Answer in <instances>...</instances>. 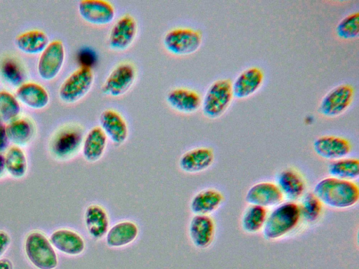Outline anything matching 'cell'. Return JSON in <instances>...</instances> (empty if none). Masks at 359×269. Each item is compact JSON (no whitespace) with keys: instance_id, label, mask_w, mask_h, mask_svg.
Here are the masks:
<instances>
[{"instance_id":"6da1fadb","label":"cell","mask_w":359,"mask_h":269,"mask_svg":"<svg viewBox=\"0 0 359 269\" xmlns=\"http://www.w3.org/2000/svg\"><path fill=\"white\" fill-rule=\"evenodd\" d=\"M313 193L323 205L334 209H347L359 200V188L353 181L326 177L315 186Z\"/></svg>"},{"instance_id":"7a4b0ae2","label":"cell","mask_w":359,"mask_h":269,"mask_svg":"<svg viewBox=\"0 0 359 269\" xmlns=\"http://www.w3.org/2000/svg\"><path fill=\"white\" fill-rule=\"evenodd\" d=\"M301 220L299 204L293 201L281 202L268 214L263 236L269 241L279 240L294 230Z\"/></svg>"},{"instance_id":"3957f363","label":"cell","mask_w":359,"mask_h":269,"mask_svg":"<svg viewBox=\"0 0 359 269\" xmlns=\"http://www.w3.org/2000/svg\"><path fill=\"white\" fill-rule=\"evenodd\" d=\"M24 251L29 262L36 269H55L58 265L56 250L41 230H34L26 235Z\"/></svg>"},{"instance_id":"277c9868","label":"cell","mask_w":359,"mask_h":269,"mask_svg":"<svg viewBox=\"0 0 359 269\" xmlns=\"http://www.w3.org/2000/svg\"><path fill=\"white\" fill-rule=\"evenodd\" d=\"M84 137V129L79 124L69 123L62 126L50 139L51 155L60 161L72 159L81 150Z\"/></svg>"},{"instance_id":"5b68a950","label":"cell","mask_w":359,"mask_h":269,"mask_svg":"<svg viewBox=\"0 0 359 269\" xmlns=\"http://www.w3.org/2000/svg\"><path fill=\"white\" fill-rule=\"evenodd\" d=\"M233 97L232 82L229 79L222 78L214 81L202 99L203 114L210 119L220 117L231 104Z\"/></svg>"},{"instance_id":"8992f818","label":"cell","mask_w":359,"mask_h":269,"mask_svg":"<svg viewBox=\"0 0 359 269\" xmlns=\"http://www.w3.org/2000/svg\"><path fill=\"white\" fill-rule=\"evenodd\" d=\"M94 72L88 65H81L72 72L61 83L58 95L66 104H74L82 99L94 82Z\"/></svg>"},{"instance_id":"52a82bcc","label":"cell","mask_w":359,"mask_h":269,"mask_svg":"<svg viewBox=\"0 0 359 269\" xmlns=\"http://www.w3.org/2000/svg\"><path fill=\"white\" fill-rule=\"evenodd\" d=\"M201 31L191 27H175L168 31L163 44L168 52L175 55H186L195 53L202 43Z\"/></svg>"},{"instance_id":"ba28073f","label":"cell","mask_w":359,"mask_h":269,"mask_svg":"<svg viewBox=\"0 0 359 269\" xmlns=\"http://www.w3.org/2000/svg\"><path fill=\"white\" fill-rule=\"evenodd\" d=\"M136 77L135 66L130 62H122L115 66L108 74L101 90L106 95L120 97L129 90Z\"/></svg>"},{"instance_id":"9c48e42d","label":"cell","mask_w":359,"mask_h":269,"mask_svg":"<svg viewBox=\"0 0 359 269\" xmlns=\"http://www.w3.org/2000/svg\"><path fill=\"white\" fill-rule=\"evenodd\" d=\"M65 59V49L60 40L50 41L41 53L37 64L39 76L45 81L54 79L61 71Z\"/></svg>"},{"instance_id":"30bf717a","label":"cell","mask_w":359,"mask_h":269,"mask_svg":"<svg viewBox=\"0 0 359 269\" xmlns=\"http://www.w3.org/2000/svg\"><path fill=\"white\" fill-rule=\"evenodd\" d=\"M353 97V87L348 83L340 84L323 97L319 105V111L322 115L327 117L337 116L348 108Z\"/></svg>"},{"instance_id":"8fae6325","label":"cell","mask_w":359,"mask_h":269,"mask_svg":"<svg viewBox=\"0 0 359 269\" xmlns=\"http://www.w3.org/2000/svg\"><path fill=\"white\" fill-rule=\"evenodd\" d=\"M137 32V23L129 13L121 16L112 25L108 38L109 47L115 50H124L134 41Z\"/></svg>"},{"instance_id":"7c38bea8","label":"cell","mask_w":359,"mask_h":269,"mask_svg":"<svg viewBox=\"0 0 359 269\" xmlns=\"http://www.w3.org/2000/svg\"><path fill=\"white\" fill-rule=\"evenodd\" d=\"M78 11L83 20L95 25L109 24L116 15L114 6L106 0H81Z\"/></svg>"},{"instance_id":"4fadbf2b","label":"cell","mask_w":359,"mask_h":269,"mask_svg":"<svg viewBox=\"0 0 359 269\" xmlns=\"http://www.w3.org/2000/svg\"><path fill=\"white\" fill-rule=\"evenodd\" d=\"M100 127L116 146L123 144L128 137V127L123 116L117 111L107 109L99 116Z\"/></svg>"},{"instance_id":"5bb4252c","label":"cell","mask_w":359,"mask_h":269,"mask_svg":"<svg viewBox=\"0 0 359 269\" xmlns=\"http://www.w3.org/2000/svg\"><path fill=\"white\" fill-rule=\"evenodd\" d=\"M49 240L56 251L67 256H79L86 249L84 238L72 229L62 228L55 230Z\"/></svg>"},{"instance_id":"9a60e30c","label":"cell","mask_w":359,"mask_h":269,"mask_svg":"<svg viewBox=\"0 0 359 269\" xmlns=\"http://www.w3.org/2000/svg\"><path fill=\"white\" fill-rule=\"evenodd\" d=\"M284 198L276 184L262 181L252 185L247 191L245 200L250 205L262 207H275Z\"/></svg>"},{"instance_id":"2e32d148","label":"cell","mask_w":359,"mask_h":269,"mask_svg":"<svg viewBox=\"0 0 359 269\" xmlns=\"http://www.w3.org/2000/svg\"><path fill=\"white\" fill-rule=\"evenodd\" d=\"M315 153L320 157L335 160L347 157L352 146L346 138L334 135H323L318 137L313 144Z\"/></svg>"},{"instance_id":"e0dca14e","label":"cell","mask_w":359,"mask_h":269,"mask_svg":"<svg viewBox=\"0 0 359 269\" xmlns=\"http://www.w3.org/2000/svg\"><path fill=\"white\" fill-rule=\"evenodd\" d=\"M188 230L192 244L198 249H206L214 240L215 223L210 215L194 214Z\"/></svg>"},{"instance_id":"ac0fdd59","label":"cell","mask_w":359,"mask_h":269,"mask_svg":"<svg viewBox=\"0 0 359 269\" xmlns=\"http://www.w3.org/2000/svg\"><path fill=\"white\" fill-rule=\"evenodd\" d=\"M213 150L209 147H197L184 152L179 160L180 169L187 173H198L208 169L214 162Z\"/></svg>"},{"instance_id":"d6986e66","label":"cell","mask_w":359,"mask_h":269,"mask_svg":"<svg viewBox=\"0 0 359 269\" xmlns=\"http://www.w3.org/2000/svg\"><path fill=\"white\" fill-rule=\"evenodd\" d=\"M84 224L89 236L99 240L105 237L109 228V214L102 205L91 204L84 212Z\"/></svg>"},{"instance_id":"ffe728a7","label":"cell","mask_w":359,"mask_h":269,"mask_svg":"<svg viewBox=\"0 0 359 269\" xmlns=\"http://www.w3.org/2000/svg\"><path fill=\"white\" fill-rule=\"evenodd\" d=\"M284 198L295 202L306 193V183L302 176L293 168L283 170L277 177V183Z\"/></svg>"},{"instance_id":"44dd1931","label":"cell","mask_w":359,"mask_h":269,"mask_svg":"<svg viewBox=\"0 0 359 269\" xmlns=\"http://www.w3.org/2000/svg\"><path fill=\"white\" fill-rule=\"evenodd\" d=\"M264 73L257 67H250L241 72L232 83L233 97L244 99L253 95L262 85Z\"/></svg>"},{"instance_id":"7402d4cb","label":"cell","mask_w":359,"mask_h":269,"mask_svg":"<svg viewBox=\"0 0 359 269\" xmlns=\"http://www.w3.org/2000/svg\"><path fill=\"white\" fill-rule=\"evenodd\" d=\"M166 102L171 108L179 112L191 113L201 106L202 99L194 90L176 88L167 93Z\"/></svg>"},{"instance_id":"603a6c76","label":"cell","mask_w":359,"mask_h":269,"mask_svg":"<svg viewBox=\"0 0 359 269\" xmlns=\"http://www.w3.org/2000/svg\"><path fill=\"white\" fill-rule=\"evenodd\" d=\"M139 227L136 223L130 220L117 222L109 227L105 242L111 248H121L133 243L138 237Z\"/></svg>"},{"instance_id":"cb8c5ba5","label":"cell","mask_w":359,"mask_h":269,"mask_svg":"<svg viewBox=\"0 0 359 269\" xmlns=\"http://www.w3.org/2000/svg\"><path fill=\"white\" fill-rule=\"evenodd\" d=\"M18 101L34 109L46 107L50 101V96L46 89L35 82H24L16 90Z\"/></svg>"},{"instance_id":"d4e9b609","label":"cell","mask_w":359,"mask_h":269,"mask_svg":"<svg viewBox=\"0 0 359 269\" xmlns=\"http://www.w3.org/2000/svg\"><path fill=\"white\" fill-rule=\"evenodd\" d=\"M107 137L100 126H95L85 134L81 152L83 158L89 163L99 160L104 153Z\"/></svg>"},{"instance_id":"484cf974","label":"cell","mask_w":359,"mask_h":269,"mask_svg":"<svg viewBox=\"0 0 359 269\" xmlns=\"http://www.w3.org/2000/svg\"><path fill=\"white\" fill-rule=\"evenodd\" d=\"M223 201L224 195L219 191L205 188L194 195L189 207L194 214L210 215L221 206Z\"/></svg>"},{"instance_id":"4316f807","label":"cell","mask_w":359,"mask_h":269,"mask_svg":"<svg viewBox=\"0 0 359 269\" xmlns=\"http://www.w3.org/2000/svg\"><path fill=\"white\" fill-rule=\"evenodd\" d=\"M8 142L20 147L26 146L34 138L35 127L33 122L25 117H17L6 125Z\"/></svg>"},{"instance_id":"83f0119b","label":"cell","mask_w":359,"mask_h":269,"mask_svg":"<svg viewBox=\"0 0 359 269\" xmlns=\"http://www.w3.org/2000/svg\"><path fill=\"white\" fill-rule=\"evenodd\" d=\"M15 42L21 52L30 55L41 54L50 43L46 33L39 29H31L20 34Z\"/></svg>"},{"instance_id":"f1b7e54d","label":"cell","mask_w":359,"mask_h":269,"mask_svg":"<svg viewBox=\"0 0 359 269\" xmlns=\"http://www.w3.org/2000/svg\"><path fill=\"white\" fill-rule=\"evenodd\" d=\"M6 172L11 177L20 179L27 172L28 164L25 153L18 146L8 147L4 155Z\"/></svg>"},{"instance_id":"f546056e","label":"cell","mask_w":359,"mask_h":269,"mask_svg":"<svg viewBox=\"0 0 359 269\" xmlns=\"http://www.w3.org/2000/svg\"><path fill=\"white\" fill-rule=\"evenodd\" d=\"M327 170L332 177L353 181L359 177V161L355 158H339L332 160L329 164Z\"/></svg>"},{"instance_id":"4dcf8cb0","label":"cell","mask_w":359,"mask_h":269,"mask_svg":"<svg viewBox=\"0 0 359 269\" xmlns=\"http://www.w3.org/2000/svg\"><path fill=\"white\" fill-rule=\"evenodd\" d=\"M268 214L266 208L250 205L241 218L242 228L248 233H256L262 230Z\"/></svg>"},{"instance_id":"1f68e13d","label":"cell","mask_w":359,"mask_h":269,"mask_svg":"<svg viewBox=\"0 0 359 269\" xmlns=\"http://www.w3.org/2000/svg\"><path fill=\"white\" fill-rule=\"evenodd\" d=\"M302 219L309 223H316L321 217L323 205L313 193H305L299 204Z\"/></svg>"},{"instance_id":"d6a6232c","label":"cell","mask_w":359,"mask_h":269,"mask_svg":"<svg viewBox=\"0 0 359 269\" xmlns=\"http://www.w3.org/2000/svg\"><path fill=\"white\" fill-rule=\"evenodd\" d=\"M0 76L6 83L14 86L18 87L24 83V70L13 57H6L1 62Z\"/></svg>"},{"instance_id":"836d02e7","label":"cell","mask_w":359,"mask_h":269,"mask_svg":"<svg viewBox=\"0 0 359 269\" xmlns=\"http://www.w3.org/2000/svg\"><path fill=\"white\" fill-rule=\"evenodd\" d=\"M20 105L17 97L6 90H0V119L10 122L18 117Z\"/></svg>"},{"instance_id":"e575fe53","label":"cell","mask_w":359,"mask_h":269,"mask_svg":"<svg viewBox=\"0 0 359 269\" xmlns=\"http://www.w3.org/2000/svg\"><path fill=\"white\" fill-rule=\"evenodd\" d=\"M337 36L344 39H354L359 33L358 12L352 13L341 19L336 27Z\"/></svg>"},{"instance_id":"d590c367","label":"cell","mask_w":359,"mask_h":269,"mask_svg":"<svg viewBox=\"0 0 359 269\" xmlns=\"http://www.w3.org/2000/svg\"><path fill=\"white\" fill-rule=\"evenodd\" d=\"M11 243L10 235L4 230H0V258L8 249Z\"/></svg>"},{"instance_id":"8d00e7d4","label":"cell","mask_w":359,"mask_h":269,"mask_svg":"<svg viewBox=\"0 0 359 269\" xmlns=\"http://www.w3.org/2000/svg\"><path fill=\"white\" fill-rule=\"evenodd\" d=\"M8 144L7 137L6 125L4 122L0 119V151L4 150Z\"/></svg>"},{"instance_id":"74e56055","label":"cell","mask_w":359,"mask_h":269,"mask_svg":"<svg viewBox=\"0 0 359 269\" xmlns=\"http://www.w3.org/2000/svg\"><path fill=\"white\" fill-rule=\"evenodd\" d=\"M0 269H13V262L8 258H0Z\"/></svg>"},{"instance_id":"f35d334b","label":"cell","mask_w":359,"mask_h":269,"mask_svg":"<svg viewBox=\"0 0 359 269\" xmlns=\"http://www.w3.org/2000/svg\"><path fill=\"white\" fill-rule=\"evenodd\" d=\"M6 172L4 155L0 152V179Z\"/></svg>"}]
</instances>
